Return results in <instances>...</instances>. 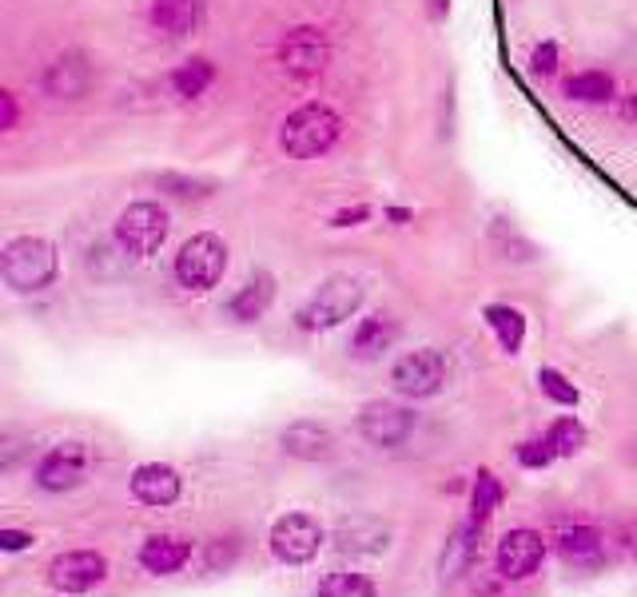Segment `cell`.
<instances>
[{"label":"cell","mask_w":637,"mask_h":597,"mask_svg":"<svg viewBox=\"0 0 637 597\" xmlns=\"http://www.w3.org/2000/svg\"><path fill=\"white\" fill-rule=\"evenodd\" d=\"M342 136V116L331 105H303L287 116L283 128H279V148H283L291 160H319L339 143Z\"/></svg>","instance_id":"obj_1"},{"label":"cell","mask_w":637,"mask_h":597,"mask_svg":"<svg viewBox=\"0 0 637 597\" xmlns=\"http://www.w3.org/2000/svg\"><path fill=\"white\" fill-rule=\"evenodd\" d=\"M0 271H4V283L20 295H37L44 287H52L57 279V247L40 236H20L4 247V259H0Z\"/></svg>","instance_id":"obj_2"},{"label":"cell","mask_w":637,"mask_h":597,"mask_svg":"<svg viewBox=\"0 0 637 597\" xmlns=\"http://www.w3.org/2000/svg\"><path fill=\"white\" fill-rule=\"evenodd\" d=\"M362 307V283L355 276H331L299 307L296 322L303 331H331Z\"/></svg>","instance_id":"obj_3"},{"label":"cell","mask_w":637,"mask_h":597,"mask_svg":"<svg viewBox=\"0 0 637 597\" xmlns=\"http://www.w3.org/2000/svg\"><path fill=\"white\" fill-rule=\"evenodd\" d=\"M228 271V243L211 231L191 236L176 256V283L183 291H211Z\"/></svg>","instance_id":"obj_4"},{"label":"cell","mask_w":637,"mask_h":597,"mask_svg":"<svg viewBox=\"0 0 637 597\" xmlns=\"http://www.w3.org/2000/svg\"><path fill=\"white\" fill-rule=\"evenodd\" d=\"M168 231H171L168 211L160 203L143 199V203H132V208L120 211V219H116V247L132 259H148L163 247Z\"/></svg>","instance_id":"obj_5"},{"label":"cell","mask_w":637,"mask_h":597,"mask_svg":"<svg viewBox=\"0 0 637 597\" xmlns=\"http://www.w3.org/2000/svg\"><path fill=\"white\" fill-rule=\"evenodd\" d=\"M390 382L395 390L407 398H430L442 390L447 382V359L435 351V347H419V351H407L395 370H390Z\"/></svg>","instance_id":"obj_6"},{"label":"cell","mask_w":637,"mask_h":597,"mask_svg":"<svg viewBox=\"0 0 637 597\" xmlns=\"http://www.w3.org/2000/svg\"><path fill=\"white\" fill-rule=\"evenodd\" d=\"M324 546V526L311 514H283L271 526V554L287 566H303Z\"/></svg>","instance_id":"obj_7"},{"label":"cell","mask_w":637,"mask_h":597,"mask_svg":"<svg viewBox=\"0 0 637 597\" xmlns=\"http://www.w3.org/2000/svg\"><path fill=\"white\" fill-rule=\"evenodd\" d=\"M88 466H92V455H88L84 442H60L52 446L37 466V486L48 494H64L77 490L88 478Z\"/></svg>","instance_id":"obj_8"},{"label":"cell","mask_w":637,"mask_h":597,"mask_svg":"<svg viewBox=\"0 0 637 597\" xmlns=\"http://www.w3.org/2000/svg\"><path fill=\"white\" fill-rule=\"evenodd\" d=\"M331 60V44L319 29L303 24V29H291L279 44V64H283L287 77L296 80H315Z\"/></svg>","instance_id":"obj_9"},{"label":"cell","mask_w":637,"mask_h":597,"mask_svg":"<svg viewBox=\"0 0 637 597\" xmlns=\"http://www.w3.org/2000/svg\"><path fill=\"white\" fill-rule=\"evenodd\" d=\"M410 430H415V415L407 407H399V402L375 398V402H367L359 410V435L371 446H382V450L402 446L410 438Z\"/></svg>","instance_id":"obj_10"},{"label":"cell","mask_w":637,"mask_h":597,"mask_svg":"<svg viewBox=\"0 0 637 597\" xmlns=\"http://www.w3.org/2000/svg\"><path fill=\"white\" fill-rule=\"evenodd\" d=\"M108 578V561L96 550H72L52 558L48 566V581L60 589V594H88L92 586Z\"/></svg>","instance_id":"obj_11"},{"label":"cell","mask_w":637,"mask_h":597,"mask_svg":"<svg viewBox=\"0 0 637 597\" xmlns=\"http://www.w3.org/2000/svg\"><path fill=\"white\" fill-rule=\"evenodd\" d=\"M546 558V541L543 534L534 530H510L502 541H498V574L510 581L530 578L534 569L543 566Z\"/></svg>","instance_id":"obj_12"},{"label":"cell","mask_w":637,"mask_h":597,"mask_svg":"<svg viewBox=\"0 0 637 597\" xmlns=\"http://www.w3.org/2000/svg\"><path fill=\"white\" fill-rule=\"evenodd\" d=\"M335 546H339L342 554L375 558V554H382L390 546V526L379 518H367V514H359V518H342L339 526H335Z\"/></svg>","instance_id":"obj_13"},{"label":"cell","mask_w":637,"mask_h":597,"mask_svg":"<svg viewBox=\"0 0 637 597\" xmlns=\"http://www.w3.org/2000/svg\"><path fill=\"white\" fill-rule=\"evenodd\" d=\"M88 84H92V68L77 52H64V57L52 60L44 68V80H40L44 96H52V100H77V96L88 92Z\"/></svg>","instance_id":"obj_14"},{"label":"cell","mask_w":637,"mask_h":597,"mask_svg":"<svg viewBox=\"0 0 637 597\" xmlns=\"http://www.w3.org/2000/svg\"><path fill=\"white\" fill-rule=\"evenodd\" d=\"M287 455L299 458V462H324V458L335 455V435L324 427V422H311V418H299L283 430L279 438Z\"/></svg>","instance_id":"obj_15"},{"label":"cell","mask_w":637,"mask_h":597,"mask_svg":"<svg viewBox=\"0 0 637 597\" xmlns=\"http://www.w3.org/2000/svg\"><path fill=\"white\" fill-rule=\"evenodd\" d=\"M180 490H183L180 475L163 462H148L132 475V494L143 506H171L180 498Z\"/></svg>","instance_id":"obj_16"},{"label":"cell","mask_w":637,"mask_h":597,"mask_svg":"<svg viewBox=\"0 0 637 597\" xmlns=\"http://www.w3.org/2000/svg\"><path fill=\"white\" fill-rule=\"evenodd\" d=\"M271 299H276V279L267 276V271H256L248 283L231 295L223 311H228L231 322H256V319H263V315H267Z\"/></svg>","instance_id":"obj_17"},{"label":"cell","mask_w":637,"mask_h":597,"mask_svg":"<svg viewBox=\"0 0 637 597\" xmlns=\"http://www.w3.org/2000/svg\"><path fill=\"white\" fill-rule=\"evenodd\" d=\"M478 530H482V521H462L455 534H450L447 550H442V561H438V574H442V581H455L462 578L470 569V561L478 558Z\"/></svg>","instance_id":"obj_18"},{"label":"cell","mask_w":637,"mask_h":597,"mask_svg":"<svg viewBox=\"0 0 637 597\" xmlns=\"http://www.w3.org/2000/svg\"><path fill=\"white\" fill-rule=\"evenodd\" d=\"M148 20L163 37H188L200 24V0H152Z\"/></svg>","instance_id":"obj_19"},{"label":"cell","mask_w":637,"mask_h":597,"mask_svg":"<svg viewBox=\"0 0 637 597\" xmlns=\"http://www.w3.org/2000/svg\"><path fill=\"white\" fill-rule=\"evenodd\" d=\"M395 339H399V327L390 315H367L351 335V355L355 359H379L382 351H390Z\"/></svg>","instance_id":"obj_20"},{"label":"cell","mask_w":637,"mask_h":597,"mask_svg":"<svg viewBox=\"0 0 637 597\" xmlns=\"http://www.w3.org/2000/svg\"><path fill=\"white\" fill-rule=\"evenodd\" d=\"M191 558V546L183 538H168V534H160V538H148L140 546V566L148 569V574H176V569L183 566V561Z\"/></svg>","instance_id":"obj_21"},{"label":"cell","mask_w":637,"mask_h":597,"mask_svg":"<svg viewBox=\"0 0 637 597\" xmlns=\"http://www.w3.org/2000/svg\"><path fill=\"white\" fill-rule=\"evenodd\" d=\"M211 80H216V64L203 57L188 60V64H180L176 72L168 77V88L176 100H196V96H203L211 88Z\"/></svg>","instance_id":"obj_22"},{"label":"cell","mask_w":637,"mask_h":597,"mask_svg":"<svg viewBox=\"0 0 637 597\" xmlns=\"http://www.w3.org/2000/svg\"><path fill=\"white\" fill-rule=\"evenodd\" d=\"M486 322H490V331L498 335V347H502L506 355H518V347H522V339H526L522 311L495 304V307H486Z\"/></svg>","instance_id":"obj_23"},{"label":"cell","mask_w":637,"mask_h":597,"mask_svg":"<svg viewBox=\"0 0 637 597\" xmlns=\"http://www.w3.org/2000/svg\"><path fill=\"white\" fill-rule=\"evenodd\" d=\"M315 597H379L375 594V581L362 578V574H351V569H335L319 581Z\"/></svg>","instance_id":"obj_24"},{"label":"cell","mask_w":637,"mask_h":597,"mask_svg":"<svg viewBox=\"0 0 637 597\" xmlns=\"http://www.w3.org/2000/svg\"><path fill=\"white\" fill-rule=\"evenodd\" d=\"M566 96L578 105H606L614 96V80L606 72H578V77L566 80Z\"/></svg>","instance_id":"obj_25"},{"label":"cell","mask_w":637,"mask_h":597,"mask_svg":"<svg viewBox=\"0 0 637 597\" xmlns=\"http://www.w3.org/2000/svg\"><path fill=\"white\" fill-rule=\"evenodd\" d=\"M502 506V482H498L490 470H478L475 478V490H470V518L475 521H486L490 514Z\"/></svg>","instance_id":"obj_26"},{"label":"cell","mask_w":637,"mask_h":597,"mask_svg":"<svg viewBox=\"0 0 637 597\" xmlns=\"http://www.w3.org/2000/svg\"><path fill=\"white\" fill-rule=\"evenodd\" d=\"M546 438H550V446L558 450V458H570L586 446V427H581L578 418H558Z\"/></svg>","instance_id":"obj_27"},{"label":"cell","mask_w":637,"mask_h":597,"mask_svg":"<svg viewBox=\"0 0 637 597\" xmlns=\"http://www.w3.org/2000/svg\"><path fill=\"white\" fill-rule=\"evenodd\" d=\"M538 387H543V395H550L558 407H578V387H574L561 370L543 367V370H538Z\"/></svg>","instance_id":"obj_28"},{"label":"cell","mask_w":637,"mask_h":597,"mask_svg":"<svg viewBox=\"0 0 637 597\" xmlns=\"http://www.w3.org/2000/svg\"><path fill=\"white\" fill-rule=\"evenodd\" d=\"M601 546V534L590 530V526H574V530L561 534V554L566 558H594Z\"/></svg>","instance_id":"obj_29"},{"label":"cell","mask_w":637,"mask_h":597,"mask_svg":"<svg viewBox=\"0 0 637 597\" xmlns=\"http://www.w3.org/2000/svg\"><path fill=\"white\" fill-rule=\"evenodd\" d=\"M156 183H160L163 191H171V196H180V199H203V196L216 191V183L211 180H188V176H176V171H163Z\"/></svg>","instance_id":"obj_30"},{"label":"cell","mask_w":637,"mask_h":597,"mask_svg":"<svg viewBox=\"0 0 637 597\" xmlns=\"http://www.w3.org/2000/svg\"><path fill=\"white\" fill-rule=\"evenodd\" d=\"M554 458H558V450L550 446V438H530V442L518 446V462L530 466V470H543V466H550Z\"/></svg>","instance_id":"obj_31"},{"label":"cell","mask_w":637,"mask_h":597,"mask_svg":"<svg viewBox=\"0 0 637 597\" xmlns=\"http://www.w3.org/2000/svg\"><path fill=\"white\" fill-rule=\"evenodd\" d=\"M530 68L538 77H554V72H558V44H554V40H543V44L534 48Z\"/></svg>","instance_id":"obj_32"},{"label":"cell","mask_w":637,"mask_h":597,"mask_svg":"<svg viewBox=\"0 0 637 597\" xmlns=\"http://www.w3.org/2000/svg\"><path fill=\"white\" fill-rule=\"evenodd\" d=\"M29 546H32V534H24V530H0V550L17 554V550H29Z\"/></svg>","instance_id":"obj_33"},{"label":"cell","mask_w":637,"mask_h":597,"mask_svg":"<svg viewBox=\"0 0 637 597\" xmlns=\"http://www.w3.org/2000/svg\"><path fill=\"white\" fill-rule=\"evenodd\" d=\"M0 108H4V120H0V128H17V96L4 92V96H0Z\"/></svg>","instance_id":"obj_34"},{"label":"cell","mask_w":637,"mask_h":597,"mask_svg":"<svg viewBox=\"0 0 637 597\" xmlns=\"http://www.w3.org/2000/svg\"><path fill=\"white\" fill-rule=\"evenodd\" d=\"M371 216V208H351V211H339L335 216V228H351V223H359V219Z\"/></svg>","instance_id":"obj_35"},{"label":"cell","mask_w":637,"mask_h":597,"mask_svg":"<svg viewBox=\"0 0 637 597\" xmlns=\"http://www.w3.org/2000/svg\"><path fill=\"white\" fill-rule=\"evenodd\" d=\"M447 4H450V0H430V17L442 20V17H447Z\"/></svg>","instance_id":"obj_36"},{"label":"cell","mask_w":637,"mask_h":597,"mask_svg":"<svg viewBox=\"0 0 637 597\" xmlns=\"http://www.w3.org/2000/svg\"><path fill=\"white\" fill-rule=\"evenodd\" d=\"M629 108H634V112H637V96H634V100H629Z\"/></svg>","instance_id":"obj_37"}]
</instances>
